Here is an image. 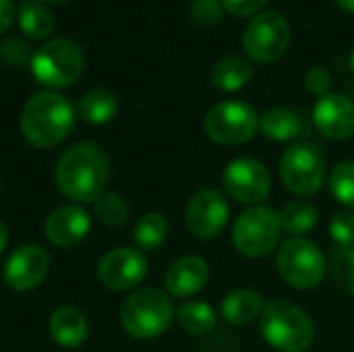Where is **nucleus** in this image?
<instances>
[{
  "label": "nucleus",
  "instance_id": "1",
  "mask_svg": "<svg viewBox=\"0 0 354 352\" xmlns=\"http://www.w3.org/2000/svg\"><path fill=\"white\" fill-rule=\"evenodd\" d=\"M110 178V160L95 143H77L56 164V185L64 197L79 203H95Z\"/></svg>",
  "mask_w": 354,
  "mask_h": 352
},
{
  "label": "nucleus",
  "instance_id": "2",
  "mask_svg": "<svg viewBox=\"0 0 354 352\" xmlns=\"http://www.w3.org/2000/svg\"><path fill=\"white\" fill-rule=\"evenodd\" d=\"M73 104L54 91H41L29 98L21 114V129L25 139L39 149L62 143L73 131Z\"/></svg>",
  "mask_w": 354,
  "mask_h": 352
},
{
  "label": "nucleus",
  "instance_id": "3",
  "mask_svg": "<svg viewBox=\"0 0 354 352\" xmlns=\"http://www.w3.org/2000/svg\"><path fill=\"white\" fill-rule=\"evenodd\" d=\"M263 340L278 352H305L315 340V326L307 311L288 301H270L259 317Z\"/></svg>",
  "mask_w": 354,
  "mask_h": 352
},
{
  "label": "nucleus",
  "instance_id": "4",
  "mask_svg": "<svg viewBox=\"0 0 354 352\" xmlns=\"http://www.w3.org/2000/svg\"><path fill=\"white\" fill-rule=\"evenodd\" d=\"M172 317V301L166 293L158 288H141L133 293L120 309L122 328L129 336L139 340H149L164 334Z\"/></svg>",
  "mask_w": 354,
  "mask_h": 352
},
{
  "label": "nucleus",
  "instance_id": "5",
  "mask_svg": "<svg viewBox=\"0 0 354 352\" xmlns=\"http://www.w3.org/2000/svg\"><path fill=\"white\" fill-rule=\"evenodd\" d=\"M280 237V214L266 205H255L243 212L232 226V243L236 251L251 259H261L276 251Z\"/></svg>",
  "mask_w": 354,
  "mask_h": 352
},
{
  "label": "nucleus",
  "instance_id": "6",
  "mask_svg": "<svg viewBox=\"0 0 354 352\" xmlns=\"http://www.w3.org/2000/svg\"><path fill=\"white\" fill-rule=\"evenodd\" d=\"M83 64L81 48L68 37H58L35 50L31 58V73L41 85L58 89L73 85L81 77Z\"/></svg>",
  "mask_w": 354,
  "mask_h": 352
},
{
  "label": "nucleus",
  "instance_id": "7",
  "mask_svg": "<svg viewBox=\"0 0 354 352\" xmlns=\"http://www.w3.org/2000/svg\"><path fill=\"white\" fill-rule=\"evenodd\" d=\"M278 272L292 288L311 290L326 276V257L313 241L290 237L278 251Z\"/></svg>",
  "mask_w": 354,
  "mask_h": 352
},
{
  "label": "nucleus",
  "instance_id": "8",
  "mask_svg": "<svg viewBox=\"0 0 354 352\" xmlns=\"http://www.w3.org/2000/svg\"><path fill=\"white\" fill-rule=\"evenodd\" d=\"M280 176L284 187L299 197H313L324 187L326 160L317 145L299 141L290 145L280 160Z\"/></svg>",
  "mask_w": 354,
  "mask_h": 352
},
{
  "label": "nucleus",
  "instance_id": "9",
  "mask_svg": "<svg viewBox=\"0 0 354 352\" xmlns=\"http://www.w3.org/2000/svg\"><path fill=\"white\" fill-rule=\"evenodd\" d=\"M288 46H290L288 21L274 10L255 15L251 23L245 27L243 48L247 56L255 62L261 64L274 62L284 56Z\"/></svg>",
  "mask_w": 354,
  "mask_h": 352
},
{
  "label": "nucleus",
  "instance_id": "10",
  "mask_svg": "<svg viewBox=\"0 0 354 352\" xmlns=\"http://www.w3.org/2000/svg\"><path fill=\"white\" fill-rule=\"evenodd\" d=\"M203 127L209 139H214L216 143L241 145L247 143L259 129V116L249 104L226 100L209 108Z\"/></svg>",
  "mask_w": 354,
  "mask_h": 352
},
{
  "label": "nucleus",
  "instance_id": "11",
  "mask_svg": "<svg viewBox=\"0 0 354 352\" xmlns=\"http://www.w3.org/2000/svg\"><path fill=\"white\" fill-rule=\"evenodd\" d=\"M224 191L239 203H259L270 195L272 176L268 168L253 158L232 160L222 174Z\"/></svg>",
  "mask_w": 354,
  "mask_h": 352
},
{
  "label": "nucleus",
  "instance_id": "12",
  "mask_svg": "<svg viewBox=\"0 0 354 352\" xmlns=\"http://www.w3.org/2000/svg\"><path fill=\"white\" fill-rule=\"evenodd\" d=\"M147 276V257L139 249L120 247L106 253L97 266V280L110 290H129Z\"/></svg>",
  "mask_w": 354,
  "mask_h": 352
},
{
  "label": "nucleus",
  "instance_id": "13",
  "mask_svg": "<svg viewBox=\"0 0 354 352\" xmlns=\"http://www.w3.org/2000/svg\"><path fill=\"white\" fill-rule=\"evenodd\" d=\"M228 216H230V207L226 199L222 197V193L214 189L197 191L191 197L185 212L187 226L191 234H195L197 239H216L224 230Z\"/></svg>",
  "mask_w": 354,
  "mask_h": 352
},
{
  "label": "nucleus",
  "instance_id": "14",
  "mask_svg": "<svg viewBox=\"0 0 354 352\" xmlns=\"http://www.w3.org/2000/svg\"><path fill=\"white\" fill-rule=\"evenodd\" d=\"M50 268V255L39 245H23L15 253H10L4 266V282L12 290H33L37 288Z\"/></svg>",
  "mask_w": 354,
  "mask_h": 352
},
{
  "label": "nucleus",
  "instance_id": "15",
  "mask_svg": "<svg viewBox=\"0 0 354 352\" xmlns=\"http://www.w3.org/2000/svg\"><path fill=\"white\" fill-rule=\"evenodd\" d=\"M313 122L328 139L344 141L354 135V104L340 93H328L317 100Z\"/></svg>",
  "mask_w": 354,
  "mask_h": 352
},
{
  "label": "nucleus",
  "instance_id": "16",
  "mask_svg": "<svg viewBox=\"0 0 354 352\" xmlns=\"http://www.w3.org/2000/svg\"><path fill=\"white\" fill-rule=\"evenodd\" d=\"M91 230V218L81 205H62L54 210L44 226L46 239L60 249H68L85 241Z\"/></svg>",
  "mask_w": 354,
  "mask_h": 352
},
{
  "label": "nucleus",
  "instance_id": "17",
  "mask_svg": "<svg viewBox=\"0 0 354 352\" xmlns=\"http://www.w3.org/2000/svg\"><path fill=\"white\" fill-rule=\"evenodd\" d=\"M207 278H209V268L205 259L197 255H187L174 261L170 270L166 272V290L172 297L187 299L203 290V286L207 284Z\"/></svg>",
  "mask_w": 354,
  "mask_h": 352
},
{
  "label": "nucleus",
  "instance_id": "18",
  "mask_svg": "<svg viewBox=\"0 0 354 352\" xmlns=\"http://www.w3.org/2000/svg\"><path fill=\"white\" fill-rule=\"evenodd\" d=\"M52 340L62 349H77L87 340L89 326L85 315L75 307H60L48 322Z\"/></svg>",
  "mask_w": 354,
  "mask_h": 352
},
{
  "label": "nucleus",
  "instance_id": "19",
  "mask_svg": "<svg viewBox=\"0 0 354 352\" xmlns=\"http://www.w3.org/2000/svg\"><path fill=\"white\" fill-rule=\"evenodd\" d=\"M263 307H266V303L259 293L241 288V290H232L230 295H226L220 309H222V317L228 324L245 326V324H251L253 319L261 317Z\"/></svg>",
  "mask_w": 354,
  "mask_h": 352
},
{
  "label": "nucleus",
  "instance_id": "20",
  "mask_svg": "<svg viewBox=\"0 0 354 352\" xmlns=\"http://www.w3.org/2000/svg\"><path fill=\"white\" fill-rule=\"evenodd\" d=\"M212 83L220 91H239L253 77V64L243 56H226L212 68Z\"/></svg>",
  "mask_w": 354,
  "mask_h": 352
},
{
  "label": "nucleus",
  "instance_id": "21",
  "mask_svg": "<svg viewBox=\"0 0 354 352\" xmlns=\"http://www.w3.org/2000/svg\"><path fill=\"white\" fill-rule=\"evenodd\" d=\"M259 131L272 141H292L301 135L303 122L288 108H270L259 116Z\"/></svg>",
  "mask_w": 354,
  "mask_h": 352
},
{
  "label": "nucleus",
  "instance_id": "22",
  "mask_svg": "<svg viewBox=\"0 0 354 352\" xmlns=\"http://www.w3.org/2000/svg\"><path fill=\"white\" fill-rule=\"evenodd\" d=\"M81 118L89 124H106L110 122L118 112V100L108 89H91L83 95L79 104Z\"/></svg>",
  "mask_w": 354,
  "mask_h": 352
},
{
  "label": "nucleus",
  "instance_id": "23",
  "mask_svg": "<svg viewBox=\"0 0 354 352\" xmlns=\"http://www.w3.org/2000/svg\"><path fill=\"white\" fill-rule=\"evenodd\" d=\"M176 319L180 324V328L193 336H205L209 332L216 330V324H218V315L216 311L212 309V305L203 303V301H191V303H185L178 313H176Z\"/></svg>",
  "mask_w": 354,
  "mask_h": 352
},
{
  "label": "nucleus",
  "instance_id": "24",
  "mask_svg": "<svg viewBox=\"0 0 354 352\" xmlns=\"http://www.w3.org/2000/svg\"><path fill=\"white\" fill-rule=\"evenodd\" d=\"M317 207L311 201L305 199H297L290 201L288 205H284V210L280 212V222H282V230L301 237L309 230L315 228L317 224Z\"/></svg>",
  "mask_w": 354,
  "mask_h": 352
},
{
  "label": "nucleus",
  "instance_id": "25",
  "mask_svg": "<svg viewBox=\"0 0 354 352\" xmlns=\"http://www.w3.org/2000/svg\"><path fill=\"white\" fill-rule=\"evenodd\" d=\"M19 25L31 39H41L52 31L54 17L44 4L33 2V0H25L19 6Z\"/></svg>",
  "mask_w": 354,
  "mask_h": 352
},
{
  "label": "nucleus",
  "instance_id": "26",
  "mask_svg": "<svg viewBox=\"0 0 354 352\" xmlns=\"http://www.w3.org/2000/svg\"><path fill=\"white\" fill-rule=\"evenodd\" d=\"M168 237V222L162 214H145L135 224V243L143 251H156Z\"/></svg>",
  "mask_w": 354,
  "mask_h": 352
},
{
  "label": "nucleus",
  "instance_id": "27",
  "mask_svg": "<svg viewBox=\"0 0 354 352\" xmlns=\"http://www.w3.org/2000/svg\"><path fill=\"white\" fill-rule=\"evenodd\" d=\"M95 216L106 226L116 228V226L127 224V220H129V205H127V201L118 193L106 191L95 201Z\"/></svg>",
  "mask_w": 354,
  "mask_h": 352
},
{
  "label": "nucleus",
  "instance_id": "28",
  "mask_svg": "<svg viewBox=\"0 0 354 352\" xmlns=\"http://www.w3.org/2000/svg\"><path fill=\"white\" fill-rule=\"evenodd\" d=\"M330 191L338 203L354 210V162H342L332 170Z\"/></svg>",
  "mask_w": 354,
  "mask_h": 352
},
{
  "label": "nucleus",
  "instance_id": "29",
  "mask_svg": "<svg viewBox=\"0 0 354 352\" xmlns=\"http://www.w3.org/2000/svg\"><path fill=\"white\" fill-rule=\"evenodd\" d=\"M330 237L340 249L354 247V214L338 212L330 222Z\"/></svg>",
  "mask_w": 354,
  "mask_h": 352
},
{
  "label": "nucleus",
  "instance_id": "30",
  "mask_svg": "<svg viewBox=\"0 0 354 352\" xmlns=\"http://www.w3.org/2000/svg\"><path fill=\"white\" fill-rule=\"evenodd\" d=\"M0 58L10 66H23V64L31 62L33 54H31V48L25 39L8 37L0 44Z\"/></svg>",
  "mask_w": 354,
  "mask_h": 352
},
{
  "label": "nucleus",
  "instance_id": "31",
  "mask_svg": "<svg viewBox=\"0 0 354 352\" xmlns=\"http://www.w3.org/2000/svg\"><path fill=\"white\" fill-rule=\"evenodd\" d=\"M222 12H224L222 0H193V4H191V17L205 25L220 21Z\"/></svg>",
  "mask_w": 354,
  "mask_h": 352
},
{
  "label": "nucleus",
  "instance_id": "32",
  "mask_svg": "<svg viewBox=\"0 0 354 352\" xmlns=\"http://www.w3.org/2000/svg\"><path fill=\"white\" fill-rule=\"evenodd\" d=\"M305 87L313 93V95H328L330 87H332V75L322 68V66H313L307 75H305Z\"/></svg>",
  "mask_w": 354,
  "mask_h": 352
},
{
  "label": "nucleus",
  "instance_id": "33",
  "mask_svg": "<svg viewBox=\"0 0 354 352\" xmlns=\"http://www.w3.org/2000/svg\"><path fill=\"white\" fill-rule=\"evenodd\" d=\"M224 10H228L234 17H253L259 15V10L268 4V0H222Z\"/></svg>",
  "mask_w": 354,
  "mask_h": 352
},
{
  "label": "nucleus",
  "instance_id": "34",
  "mask_svg": "<svg viewBox=\"0 0 354 352\" xmlns=\"http://www.w3.org/2000/svg\"><path fill=\"white\" fill-rule=\"evenodd\" d=\"M15 12H17V8H15L12 0H0V33H4L12 25Z\"/></svg>",
  "mask_w": 354,
  "mask_h": 352
},
{
  "label": "nucleus",
  "instance_id": "35",
  "mask_svg": "<svg viewBox=\"0 0 354 352\" xmlns=\"http://www.w3.org/2000/svg\"><path fill=\"white\" fill-rule=\"evenodd\" d=\"M6 243H8V230H6L4 222H0V253L4 251Z\"/></svg>",
  "mask_w": 354,
  "mask_h": 352
},
{
  "label": "nucleus",
  "instance_id": "36",
  "mask_svg": "<svg viewBox=\"0 0 354 352\" xmlns=\"http://www.w3.org/2000/svg\"><path fill=\"white\" fill-rule=\"evenodd\" d=\"M336 4L346 12H354V0H336Z\"/></svg>",
  "mask_w": 354,
  "mask_h": 352
},
{
  "label": "nucleus",
  "instance_id": "37",
  "mask_svg": "<svg viewBox=\"0 0 354 352\" xmlns=\"http://www.w3.org/2000/svg\"><path fill=\"white\" fill-rule=\"evenodd\" d=\"M346 286H348L351 295H354V268L348 272V276H346Z\"/></svg>",
  "mask_w": 354,
  "mask_h": 352
},
{
  "label": "nucleus",
  "instance_id": "38",
  "mask_svg": "<svg viewBox=\"0 0 354 352\" xmlns=\"http://www.w3.org/2000/svg\"><path fill=\"white\" fill-rule=\"evenodd\" d=\"M351 68H353V73H354V50H353V54H351Z\"/></svg>",
  "mask_w": 354,
  "mask_h": 352
},
{
  "label": "nucleus",
  "instance_id": "39",
  "mask_svg": "<svg viewBox=\"0 0 354 352\" xmlns=\"http://www.w3.org/2000/svg\"><path fill=\"white\" fill-rule=\"evenodd\" d=\"M48 2H62V0H48Z\"/></svg>",
  "mask_w": 354,
  "mask_h": 352
}]
</instances>
